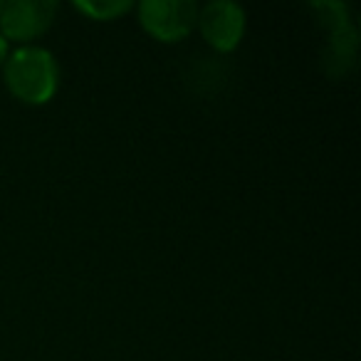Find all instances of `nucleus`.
Masks as SVG:
<instances>
[{
	"instance_id": "nucleus-2",
	"label": "nucleus",
	"mask_w": 361,
	"mask_h": 361,
	"mask_svg": "<svg viewBox=\"0 0 361 361\" xmlns=\"http://www.w3.org/2000/svg\"><path fill=\"white\" fill-rule=\"evenodd\" d=\"M136 11L141 27L161 42L183 40L198 20V6L193 0H144Z\"/></svg>"
},
{
	"instance_id": "nucleus-4",
	"label": "nucleus",
	"mask_w": 361,
	"mask_h": 361,
	"mask_svg": "<svg viewBox=\"0 0 361 361\" xmlns=\"http://www.w3.org/2000/svg\"><path fill=\"white\" fill-rule=\"evenodd\" d=\"M196 25L201 27V35L208 45L221 52H231L245 35V11L233 0H213L198 8Z\"/></svg>"
},
{
	"instance_id": "nucleus-6",
	"label": "nucleus",
	"mask_w": 361,
	"mask_h": 361,
	"mask_svg": "<svg viewBox=\"0 0 361 361\" xmlns=\"http://www.w3.org/2000/svg\"><path fill=\"white\" fill-rule=\"evenodd\" d=\"M8 55H11V52H8V40L3 35H0V65H6Z\"/></svg>"
},
{
	"instance_id": "nucleus-1",
	"label": "nucleus",
	"mask_w": 361,
	"mask_h": 361,
	"mask_svg": "<svg viewBox=\"0 0 361 361\" xmlns=\"http://www.w3.org/2000/svg\"><path fill=\"white\" fill-rule=\"evenodd\" d=\"M6 87L25 104H45L55 97L60 85V65L45 47L25 45L11 52L6 60Z\"/></svg>"
},
{
	"instance_id": "nucleus-3",
	"label": "nucleus",
	"mask_w": 361,
	"mask_h": 361,
	"mask_svg": "<svg viewBox=\"0 0 361 361\" xmlns=\"http://www.w3.org/2000/svg\"><path fill=\"white\" fill-rule=\"evenodd\" d=\"M57 3L52 0H0V35L30 42L52 25Z\"/></svg>"
},
{
	"instance_id": "nucleus-5",
	"label": "nucleus",
	"mask_w": 361,
	"mask_h": 361,
	"mask_svg": "<svg viewBox=\"0 0 361 361\" xmlns=\"http://www.w3.org/2000/svg\"><path fill=\"white\" fill-rule=\"evenodd\" d=\"M75 8L85 16H90L92 20H114L116 16L126 13L131 8L129 0H77Z\"/></svg>"
}]
</instances>
